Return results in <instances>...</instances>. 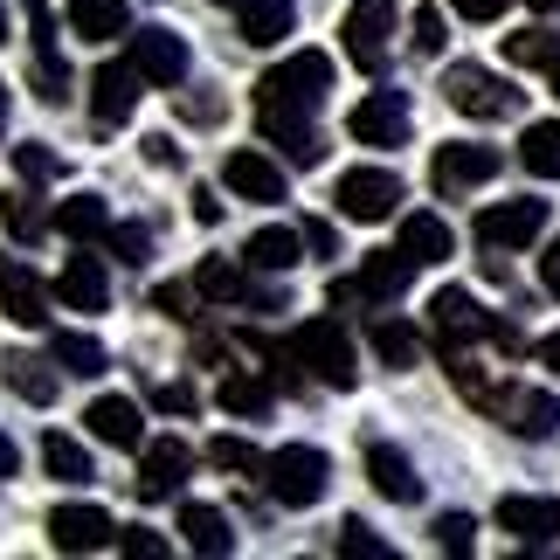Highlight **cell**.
Masks as SVG:
<instances>
[{"label": "cell", "instance_id": "cell-40", "mask_svg": "<svg viewBox=\"0 0 560 560\" xmlns=\"http://www.w3.org/2000/svg\"><path fill=\"white\" fill-rule=\"evenodd\" d=\"M104 243H112V256H118V264H145V256H153V229H139V222H112V229H104Z\"/></svg>", "mask_w": 560, "mask_h": 560}, {"label": "cell", "instance_id": "cell-54", "mask_svg": "<svg viewBox=\"0 0 560 560\" xmlns=\"http://www.w3.org/2000/svg\"><path fill=\"white\" fill-rule=\"evenodd\" d=\"M540 368H553V381H560V332L540 339Z\"/></svg>", "mask_w": 560, "mask_h": 560}, {"label": "cell", "instance_id": "cell-25", "mask_svg": "<svg viewBox=\"0 0 560 560\" xmlns=\"http://www.w3.org/2000/svg\"><path fill=\"white\" fill-rule=\"evenodd\" d=\"M56 298L70 312H104V298H112V284H104V264L97 256H83V243H77V256L62 264V277H56Z\"/></svg>", "mask_w": 560, "mask_h": 560}, {"label": "cell", "instance_id": "cell-27", "mask_svg": "<svg viewBox=\"0 0 560 560\" xmlns=\"http://www.w3.org/2000/svg\"><path fill=\"white\" fill-rule=\"evenodd\" d=\"M70 35L77 42H118V35H132V8L125 0H70Z\"/></svg>", "mask_w": 560, "mask_h": 560}, {"label": "cell", "instance_id": "cell-28", "mask_svg": "<svg viewBox=\"0 0 560 560\" xmlns=\"http://www.w3.org/2000/svg\"><path fill=\"white\" fill-rule=\"evenodd\" d=\"M0 368H8V387H14V395L21 401H35V408H49L56 395H62V374H56V360H28V353H8V360H0Z\"/></svg>", "mask_w": 560, "mask_h": 560}, {"label": "cell", "instance_id": "cell-29", "mask_svg": "<svg viewBox=\"0 0 560 560\" xmlns=\"http://www.w3.org/2000/svg\"><path fill=\"white\" fill-rule=\"evenodd\" d=\"M194 291H201L208 305H243V298H249V270L229 264V256H201V264H194Z\"/></svg>", "mask_w": 560, "mask_h": 560}, {"label": "cell", "instance_id": "cell-16", "mask_svg": "<svg viewBox=\"0 0 560 560\" xmlns=\"http://www.w3.org/2000/svg\"><path fill=\"white\" fill-rule=\"evenodd\" d=\"M499 533H512L520 547H553L560 540V499H526V491H512V499H499Z\"/></svg>", "mask_w": 560, "mask_h": 560}, {"label": "cell", "instance_id": "cell-35", "mask_svg": "<svg viewBox=\"0 0 560 560\" xmlns=\"http://www.w3.org/2000/svg\"><path fill=\"white\" fill-rule=\"evenodd\" d=\"M520 166L526 174H540V180H560V125H526L520 132Z\"/></svg>", "mask_w": 560, "mask_h": 560}, {"label": "cell", "instance_id": "cell-53", "mask_svg": "<svg viewBox=\"0 0 560 560\" xmlns=\"http://www.w3.org/2000/svg\"><path fill=\"white\" fill-rule=\"evenodd\" d=\"M145 160H153V166H180V153H174V139H160V132L145 139Z\"/></svg>", "mask_w": 560, "mask_h": 560}, {"label": "cell", "instance_id": "cell-19", "mask_svg": "<svg viewBox=\"0 0 560 560\" xmlns=\"http://www.w3.org/2000/svg\"><path fill=\"white\" fill-rule=\"evenodd\" d=\"M505 429L512 436H526V443H547V436H560V401L553 395H540V387H505Z\"/></svg>", "mask_w": 560, "mask_h": 560}, {"label": "cell", "instance_id": "cell-34", "mask_svg": "<svg viewBox=\"0 0 560 560\" xmlns=\"http://www.w3.org/2000/svg\"><path fill=\"white\" fill-rule=\"evenodd\" d=\"M42 464H49V478L56 485H91V450H83L77 436H42Z\"/></svg>", "mask_w": 560, "mask_h": 560}, {"label": "cell", "instance_id": "cell-57", "mask_svg": "<svg viewBox=\"0 0 560 560\" xmlns=\"http://www.w3.org/2000/svg\"><path fill=\"white\" fill-rule=\"evenodd\" d=\"M0 125H8V83H0Z\"/></svg>", "mask_w": 560, "mask_h": 560}, {"label": "cell", "instance_id": "cell-37", "mask_svg": "<svg viewBox=\"0 0 560 560\" xmlns=\"http://www.w3.org/2000/svg\"><path fill=\"white\" fill-rule=\"evenodd\" d=\"M214 401H222L229 416H270V381L264 374H229L214 387Z\"/></svg>", "mask_w": 560, "mask_h": 560}, {"label": "cell", "instance_id": "cell-18", "mask_svg": "<svg viewBox=\"0 0 560 560\" xmlns=\"http://www.w3.org/2000/svg\"><path fill=\"white\" fill-rule=\"evenodd\" d=\"M0 312L14 318V326H49V298H42V284H35V270L21 264V256H8L0 249Z\"/></svg>", "mask_w": 560, "mask_h": 560}, {"label": "cell", "instance_id": "cell-8", "mask_svg": "<svg viewBox=\"0 0 560 560\" xmlns=\"http://www.w3.org/2000/svg\"><path fill=\"white\" fill-rule=\"evenodd\" d=\"M187 470H194V450H187V436H153V443H139V499H145V505H160V499H180Z\"/></svg>", "mask_w": 560, "mask_h": 560}, {"label": "cell", "instance_id": "cell-7", "mask_svg": "<svg viewBox=\"0 0 560 560\" xmlns=\"http://www.w3.org/2000/svg\"><path fill=\"white\" fill-rule=\"evenodd\" d=\"M429 339H436L443 353H464L470 339H491V312H485L470 291H457V284H450V291H436V298H429Z\"/></svg>", "mask_w": 560, "mask_h": 560}, {"label": "cell", "instance_id": "cell-17", "mask_svg": "<svg viewBox=\"0 0 560 560\" xmlns=\"http://www.w3.org/2000/svg\"><path fill=\"white\" fill-rule=\"evenodd\" d=\"M222 187H229V194H243V201H256V208H277V201H284V166L243 145V153H229V160H222Z\"/></svg>", "mask_w": 560, "mask_h": 560}, {"label": "cell", "instance_id": "cell-38", "mask_svg": "<svg viewBox=\"0 0 560 560\" xmlns=\"http://www.w3.org/2000/svg\"><path fill=\"white\" fill-rule=\"evenodd\" d=\"M208 464L229 470V478H264V450H256L249 436H214L208 443Z\"/></svg>", "mask_w": 560, "mask_h": 560}, {"label": "cell", "instance_id": "cell-9", "mask_svg": "<svg viewBox=\"0 0 560 560\" xmlns=\"http://www.w3.org/2000/svg\"><path fill=\"white\" fill-rule=\"evenodd\" d=\"M125 42H132V56H125V62H132L153 91H174V83L187 77V35H174V28H132Z\"/></svg>", "mask_w": 560, "mask_h": 560}, {"label": "cell", "instance_id": "cell-4", "mask_svg": "<svg viewBox=\"0 0 560 560\" xmlns=\"http://www.w3.org/2000/svg\"><path fill=\"white\" fill-rule=\"evenodd\" d=\"M264 485H270L277 505H318L332 485V457L312 443H284L277 457H264Z\"/></svg>", "mask_w": 560, "mask_h": 560}, {"label": "cell", "instance_id": "cell-56", "mask_svg": "<svg viewBox=\"0 0 560 560\" xmlns=\"http://www.w3.org/2000/svg\"><path fill=\"white\" fill-rule=\"evenodd\" d=\"M547 83H553V97H560V56H553V62H547Z\"/></svg>", "mask_w": 560, "mask_h": 560}, {"label": "cell", "instance_id": "cell-43", "mask_svg": "<svg viewBox=\"0 0 560 560\" xmlns=\"http://www.w3.org/2000/svg\"><path fill=\"white\" fill-rule=\"evenodd\" d=\"M436 547L443 553H470V547H478V520H470V512H443V520H436Z\"/></svg>", "mask_w": 560, "mask_h": 560}, {"label": "cell", "instance_id": "cell-48", "mask_svg": "<svg viewBox=\"0 0 560 560\" xmlns=\"http://www.w3.org/2000/svg\"><path fill=\"white\" fill-rule=\"evenodd\" d=\"M153 305H160L166 318H194V305H201V291H194V284H160V291H153Z\"/></svg>", "mask_w": 560, "mask_h": 560}, {"label": "cell", "instance_id": "cell-51", "mask_svg": "<svg viewBox=\"0 0 560 560\" xmlns=\"http://www.w3.org/2000/svg\"><path fill=\"white\" fill-rule=\"evenodd\" d=\"M305 249H318V256H332V249H339V235H332V222H305Z\"/></svg>", "mask_w": 560, "mask_h": 560}, {"label": "cell", "instance_id": "cell-58", "mask_svg": "<svg viewBox=\"0 0 560 560\" xmlns=\"http://www.w3.org/2000/svg\"><path fill=\"white\" fill-rule=\"evenodd\" d=\"M533 8H560V0H533Z\"/></svg>", "mask_w": 560, "mask_h": 560}, {"label": "cell", "instance_id": "cell-2", "mask_svg": "<svg viewBox=\"0 0 560 560\" xmlns=\"http://www.w3.org/2000/svg\"><path fill=\"white\" fill-rule=\"evenodd\" d=\"M332 91V56L318 49H298L284 56L277 70H264V83H256V104H284V112H318Z\"/></svg>", "mask_w": 560, "mask_h": 560}, {"label": "cell", "instance_id": "cell-5", "mask_svg": "<svg viewBox=\"0 0 560 560\" xmlns=\"http://www.w3.org/2000/svg\"><path fill=\"white\" fill-rule=\"evenodd\" d=\"M339 42L368 77L387 70V49H395V0H353L347 21H339Z\"/></svg>", "mask_w": 560, "mask_h": 560}, {"label": "cell", "instance_id": "cell-49", "mask_svg": "<svg viewBox=\"0 0 560 560\" xmlns=\"http://www.w3.org/2000/svg\"><path fill=\"white\" fill-rule=\"evenodd\" d=\"M194 222H201V229L222 222V194H214V187H194Z\"/></svg>", "mask_w": 560, "mask_h": 560}, {"label": "cell", "instance_id": "cell-13", "mask_svg": "<svg viewBox=\"0 0 560 560\" xmlns=\"http://www.w3.org/2000/svg\"><path fill=\"white\" fill-rule=\"evenodd\" d=\"M347 132L360 145H408V97L401 91H368V97L353 104Z\"/></svg>", "mask_w": 560, "mask_h": 560}, {"label": "cell", "instance_id": "cell-41", "mask_svg": "<svg viewBox=\"0 0 560 560\" xmlns=\"http://www.w3.org/2000/svg\"><path fill=\"white\" fill-rule=\"evenodd\" d=\"M14 174H21V180H62V153H49V145H35V139H21V145H14Z\"/></svg>", "mask_w": 560, "mask_h": 560}, {"label": "cell", "instance_id": "cell-22", "mask_svg": "<svg viewBox=\"0 0 560 560\" xmlns=\"http://www.w3.org/2000/svg\"><path fill=\"white\" fill-rule=\"evenodd\" d=\"M408 277H416V264H408L401 249H374V256H360L353 291H360V305H387V298L408 291Z\"/></svg>", "mask_w": 560, "mask_h": 560}, {"label": "cell", "instance_id": "cell-55", "mask_svg": "<svg viewBox=\"0 0 560 560\" xmlns=\"http://www.w3.org/2000/svg\"><path fill=\"white\" fill-rule=\"evenodd\" d=\"M21 470V450H14V436H0V478H14Z\"/></svg>", "mask_w": 560, "mask_h": 560}, {"label": "cell", "instance_id": "cell-26", "mask_svg": "<svg viewBox=\"0 0 560 560\" xmlns=\"http://www.w3.org/2000/svg\"><path fill=\"white\" fill-rule=\"evenodd\" d=\"M243 264L249 270H270V277H284L305 264V229H256L249 243H243Z\"/></svg>", "mask_w": 560, "mask_h": 560}, {"label": "cell", "instance_id": "cell-3", "mask_svg": "<svg viewBox=\"0 0 560 560\" xmlns=\"http://www.w3.org/2000/svg\"><path fill=\"white\" fill-rule=\"evenodd\" d=\"M291 353H298V368H312V381H326V387L360 381V353H353V339H347L339 318H305V326L291 332Z\"/></svg>", "mask_w": 560, "mask_h": 560}, {"label": "cell", "instance_id": "cell-20", "mask_svg": "<svg viewBox=\"0 0 560 560\" xmlns=\"http://www.w3.org/2000/svg\"><path fill=\"white\" fill-rule=\"evenodd\" d=\"M83 422H91V436L112 443V450H139V443H145V416H139L132 395H97Z\"/></svg>", "mask_w": 560, "mask_h": 560}, {"label": "cell", "instance_id": "cell-32", "mask_svg": "<svg viewBox=\"0 0 560 560\" xmlns=\"http://www.w3.org/2000/svg\"><path fill=\"white\" fill-rule=\"evenodd\" d=\"M56 229L70 235V243H104V229H112V214H104L97 194H77V201L56 208Z\"/></svg>", "mask_w": 560, "mask_h": 560}, {"label": "cell", "instance_id": "cell-46", "mask_svg": "<svg viewBox=\"0 0 560 560\" xmlns=\"http://www.w3.org/2000/svg\"><path fill=\"white\" fill-rule=\"evenodd\" d=\"M21 14H28V28H35V56H56V21H49V0H21Z\"/></svg>", "mask_w": 560, "mask_h": 560}, {"label": "cell", "instance_id": "cell-1", "mask_svg": "<svg viewBox=\"0 0 560 560\" xmlns=\"http://www.w3.org/2000/svg\"><path fill=\"white\" fill-rule=\"evenodd\" d=\"M443 97H450V112L485 118V125L520 118V104H526L520 83H505L499 70H485V62H450V70H443Z\"/></svg>", "mask_w": 560, "mask_h": 560}, {"label": "cell", "instance_id": "cell-36", "mask_svg": "<svg viewBox=\"0 0 560 560\" xmlns=\"http://www.w3.org/2000/svg\"><path fill=\"white\" fill-rule=\"evenodd\" d=\"M49 222H56V214H42V201H35L28 187L0 194V229H8V235H21V243H35V235L49 229Z\"/></svg>", "mask_w": 560, "mask_h": 560}, {"label": "cell", "instance_id": "cell-59", "mask_svg": "<svg viewBox=\"0 0 560 560\" xmlns=\"http://www.w3.org/2000/svg\"><path fill=\"white\" fill-rule=\"evenodd\" d=\"M0 42H8V14H0Z\"/></svg>", "mask_w": 560, "mask_h": 560}, {"label": "cell", "instance_id": "cell-33", "mask_svg": "<svg viewBox=\"0 0 560 560\" xmlns=\"http://www.w3.org/2000/svg\"><path fill=\"white\" fill-rule=\"evenodd\" d=\"M374 353H381V368H416L422 332L408 326V318H374Z\"/></svg>", "mask_w": 560, "mask_h": 560}, {"label": "cell", "instance_id": "cell-42", "mask_svg": "<svg viewBox=\"0 0 560 560\" xmlns=\"http://www.w3.org/2000/svg\"><path fill=\"white\" fill-rule=\"evenodd\" d=\"M339 553H347V560H395V547L374 540V526H360V520L339 526Z\"/></svg>", "mask_w": 560, "mask_h": 560}, {"label": "cell", "instance_id": "cell-6", "mask_svg": "<svg viewBox=\"0 0 560 560\" xmlns=\"http://www.w3.org/2000/svg\"><path fill=\"white\" fill-rule=\"evenodd\" d=\"M332 201H339V214L347 222H395L401 214V180L387 174V166H353V174H339V187H332Z\"/></svg>", "mask_w": 560, "mask_h": 560}, {"label": "cell", "instance_id": "cell-31", "mask_svg": "<svg viewBox=\"0 0 560 560\" xmlns=\"http://www.w3.org/2000/svg\"><path fill=\"white\" fill-rule=\"evenodd\" d=\"M49 360H56L62 374H77V381H97L104 368H112V353H104L91 332H56L49 339Z\"/></svg>", "mask_w": 560, "mask_h": 560}, {"label": "cell", "instance_id": "cell-30", "mask_svg": "<svg viewBox=\"0 0 560 560\" xmlns=\"http://www.w3.org/2000/svg\"><path fill=\"white\" fill-rule=\"evenodd\" d=\"M180 533H187V547L208 553V560L235 553V533H229V520H222L214 505H180Z\"/></svg>", "mask_w": 560, "mask_h": 560}, {"label": "cell", "instance_id": "cell-24", "mask_svg": "<svg viewBox=\"0 0 560 560\" xmlns=\"http://www.w3.org/2000/svg\"><path fill=\"white\" fill-rule=\"evenodd\" d=\"M416 270H429V264H450V249H457V235H450V222L443 214H401V243H395Z\"/></svg>", "mask_w": 560, "mask_h": 560}, {"label": "cell", "instance_id": "cell-11", "mask_svg": "<svg viewBox=\"0 0 560 560\" xmlns=\"http://www.w3.org/2000/svg\"><path fill=\"white\" fill-rule=\"evenodd\" d=\"M540 229H547V201H533V194L478 214V243L485 249H526V243H540Z\"/></svg>", "mask_w": 560, "mask_h": 560}, {"label": "cell", "instance_id": "cell-45", "mask_svg": "<svg viewBox=\"0 0 560 560\" xmlns=\"http://www.w3.org/2000/svg\"><path fill=\"white\" fill-rule=\"evenodd\" d=\"M153 408H160V416H194V408H201V395H194L187 381H166V387H153Z\"/></svg>", "mask_w": 560, "mask_h": 560}, {"label": "cell", "instance_id": "cell-47", "mask_svg": "<svg viewBox=\"0 0 560 560\" xmlns=\"http://www.w3.org/2000/svg\"><path fill=\"white\" fill-rule=\"evenodd\" d=\"M443 42H450L443 14H436V8H416V49H422V56H443Z\"/></svg>", "mask_w": 560, "mask_h": 560}, {"label": "cell", "instance_id": "cell-23", "mask_svg": "<svg viewBox=\"0 0 560 560\" xmlns=\"http://www.w3.org/2000/svg\"><path fill=\"white\" fill-rule=\"evenodd\" d=\"M298 8L291 0H235V35L249 42V49H277V42L291 35Z\"/></svg>", "mask_w": 560, "mask_h": 560}, {"label": "cell", "instance_id": "cell-39", "mask_svg": "<svg viewBox=\"0 0 560 560\" xmlns=\"http://www.w3.org/2000/svg\"><path fill=\"white\" fill-rule=\"evenodd\" d=\"M560 56V35L547 28H526V35H505V62H520V70H547Z\"/></svg>", "mask_w": 560, "mask_h": 560}, {"label": "cell", "instance_id": "cell-21", "mask_svg": "<svg viewBox=\"0 0 560 560\" xmlns=\"http://www.w3.org/2000/svg\"><path fill=\"white\" fill-rule=\"evenodd\" d=\"M368 485L381 491L387 505H416V499H422V478H416V464H408L395 443H368Z\"/></svg>", "mask_w": 560, "mask_h": 560}, {"label": "cell", "instance_id": "cell-15", "mask_svg": "<svg viewBox=\"0 0 560 560\" xmlns=\"http://www.w3.org/2000/svg\"><path fill=\"white\" fill-rule=\"evenodd\" d=\"M139 70L132 62H104V70L91 77V118H97V132H118L125 118H132V104H139Z\"/></svg>", "mask_w": 560, "mask_h": 560}, {"label": "cell", "instance_id": "cell-50", "mask_svg": "<svg viewBox=\"0 0 560 560\" xmlns=\"http://www.w3.org/2000/svg\"><path fill=\"white\" fill-rule=\"evenodd\" d=\"M450 8H457L464 21H499V14L512 8V0H450Z\"/></svg>", "mask_w": 560, "mask_h": 560}, {"label": "cell", "instance_id": "cell-14", "mask_svg": "<svg viewBox=\"0 0 560 560\" xmlns=\"http://www.w3.org/2000/svg\"><path fill=\"white\" fill-rule=\"evenodd\" d=\"M112 540H118V526H112V512H97V505H56L49 512V547L56 553H97Z\"/></svg>", "mask_w": 560, "mask_h": 560}, {"label": "cell", "instance_id": "cell-10", "mask_svg": "<svg viewBox=\"0 0 560 560\" xmlns=\"http://www.w3.org/2000/svg\"><path fill=\"white\" fill-rule=\"evenodd\" d=\"M499 153H491V145H436V166H429V180H436V194L443 201H457V194H470V187H485L491 174H499Z\"/></svg>", "mask_w": 560, "mask_h": 560}, {"label": "cell", "instance_id": "cell-52", "mask_svg": "<svg viewBox=\"0 0 560 560\" xmlns=\"http://www.w3.org/2000/svg\"><path fill=\"white\" fill-rule=\"evenodd\" d=\"M540 284L560 298V235H553V243H547V256H540Z\"/></svg>", "mask_w": 560, "mask_h": 560}, {"label": "cell", "instance_id": "cell-44", "mask_svg": "<svg viewBox=\"0 0 560 560\" xmlns=\"http://www.w3.org/2000/svg\"><path fill=\"white\" fill-rule=\"evenodd\" d=\"M112 547H118L125 560H166V553H174V540H160V533H145V526H125Z\"/></svg>", "mask_w": 560, "mask_h": 560}, {"label": "cell", "instance_id": "cell-12", "mask_svg": "<svg viewBox=\"0 0 560 560\" xmlns=\"http://www.w3.org/2000/svg\"><path fill=\"white\" fill-rule=\"evenodd\" d=\"M256 125H264V139L284 153L291 166H318L326 160V145H318V125L312 112H284V104H256Z\"/></svg>", "mask_w": 560, "mask_h": 560}]
</instances>
